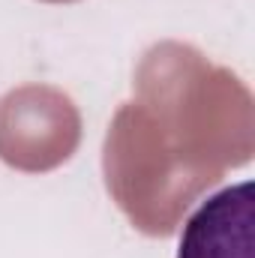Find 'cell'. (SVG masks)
<instances>
[{
	"label": "cell",
	"mask_w": 255,
	"mask_h": 258,
	"mask_svg": "<svg viewBox=\"0 0 255 258\" xmlns=\"http://www.w3.org/2000/svg\"><path fill=\"white\" fill-rule=\"evenodd\" d=\"M177 258H255V186L231 183L204 198L183 225Z\"/></svg>",
	"instance_id": "obj_1"
}]
</instances>
